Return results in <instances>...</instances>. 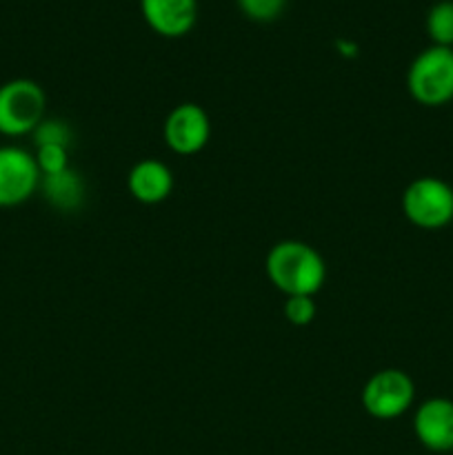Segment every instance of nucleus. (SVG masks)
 Listing matches in <instances>:
<instances>
[{
    "mask_svg": "<svg viewBox=\"0 0 453 455\" xmlns=\"http://www.w3.org/2000/svg\"><path fill=\"white\" fill-rule=\"evenodd\" d=\"M266 278L284 296H315L327 280L322 256L302 240H280L266 253Z\"/></svg>",
    "mask_w": 453,
    "mask_h": 455,
    "instance_id": "f257e3e1",
    "label": "nucleus"
},
{
    "mask_svg": "<svg viewBox=\"0 0 453 455\" xmlns=\"http://www.w3.org/2000/svg\"><path fill=\"white\" fill-rule=\"evenodd\" d=\"M407 89L422 107H442L453 100V47L422 49L407 71Z\"/></svg>",
    "mask_w": 453,
    "mask_h": 455,
    "instance_id": "f03ea898",
    "label": "nucleus"
},
{
    "mask_svg": "<svg viewBox=\"0 0 453 455\" xmlns=\"http://www.w3.org/2000/svg\"><path fill=\"white\" fill-rule=\"evenodd\" d=\"M402 213L417 229H444L453 222V187L435 176L416 178L402 194Z\"/></svg>",
    "mask_w": 453,
    "mask_h": 455,
    "instance_id": "7ed1b4c3",
    "label": "nucleus"
},
{
    "mask_svg": "<svg viewBox=\"0 0 453 455\" xmlns=\"http://www.w3.org/2000/svg\"><path fill=\"white\" fill-rule=\"evenodd\" d=\"M47 96L36 80L13 78L0 84V133L27 136L43 123Z\"/></svg>",
    "mask_w": 453,
    "mask_h": 455,
    "instance_id": "20e7f679",
    "label": "nucleus"
},
{
    "mask_svg": "<svg viewBox=\"0 0 453 455\" xmlns=\"http://www.w3.org/2000/svg\"><path fill=\"white\" fill-rule=\"evenodd\" d=\"M416 385L402 369H382L362 387V407L376 420H395L411 409Z\"/></svg>",
    "mask_w": 453,
    "mask_h": 455,
    "instance_id": "39448f33",
    "label": "nucleus"
},
{
    "mask_svg": "<svg viewBox=\"0 0 453 455\" xmlns=\"http://www.w3.org/2000/svg\"><path fill=\"white\" fill-rule=\"evenodd\" d=\"M40 169L34 154L22 147H0V207H18L40 189Z\"/></svg>",
    "mask_w": 453,
    "mask_h": 455,
    "instance_id": "423d86ee",
    "label": "nucleus"
},
{
    "mask_svg": "<svg viewBox=\"0 0 453 455\" xmlns=\"http://www.w3.org/2000/svg\"><path fill=\"white\" fill-rule=\"evenodd\" d=\"M164 145L178 156L200 154L211 138L209 114L195 102H182L169 111L163 127Z\"/></svg>",
    "mask_w": 453,
    "mask_h": 455,
    "instance_id": "0eeeda50",
    "label": "nucleus"
},
{
    "mask_svg": "<svg viewBox=\"0 0 453 455\" xmlns=\"http://www.w3.org/2000/svg\"><path fill=\"white\" fill-rule=\"evenodd\" d=\"M413 434L433 453L453 451V400L429 398L416 409Z\"/></svg>",
    "mask_w": 453,
    "mask_h": 455,
    "instance_id": "6e6552de",
    "label": "nucleus"
},
{
    "mask_svg": "<svg viewBox=\"0 0 453 455\" xmlns=\"http://www.w3.org/2000/svg\"><path fill=\"white\" fill-rule=\"evenodd\" d=\"M140 12L154 34L182 38L198 20V0H140Z\"/></svg>",
    "mask_w": 453,
    "mask_h": 455,
    "instance_id": "1a4fd4ad",
    "label": "nucleus"
},
{
    "mask_svg": "<svg viewBox=\"0 0 453 455\" xmlns=\"http://www.w3.org/2000/svg\"><path fill=\"white\" fill-rule=\"evenodd\" d=\"M129 194L142 204H158L167 200L173 191V173L164 163L145 158L136 163L127 178Z\"/></svg>",
    "mask_w": 453,
    "mask_h": 455,
    "instance_id": "9d476101",
    "label": "nucleus"
},
{
    "mask_svg": "<svg viewBox=\"0 0 453 455\" xmlns=\"http://www.w3.org/2000/svg\"><path fill=\"white\" fill-rule=\"evenodd\" d=\"M40 189H43L44 198L60 212H74L84 200V180L71 167L60 173L40 178Z\"/></svg>",
    "mask_w": 453,
    "mask_h": 455,
    "instance_id": "9b49d317",
    "label": "nucleus"
},
{
    "mask_svg": "<svg viewBox=\"0 0 453 455\" xmlns=\"http://www.w3.org/2000/svg\"><path fill=\"white\" fill-rule=\"evenodd\" d=\"M426 34L438 47H453V0H438L429 9Z\"/></svg>",
    "mask_w": 453,
    "mask_h": 455,
    "instance_id": "f8f14e48",
    "label": "nucleus"
},
{
    "mask_svg": "<svg viewBox=\"0 0 453 455\" xmlns=\"http://www.w3.org/2000/svg\"><path fill=\"white\" fill-rule=\"evenodd\" d=\"M36 164L40 169V176H52L69 169V147L62 145H43L36 147Z\"/></svg>",
    "mask_w": 453,
    "mask_h": 455,
    "instance_id": "ddd939ff",
    "label": "nucleus"
},
{
    "mask_svg": "<svg viewBox=\"0 0 453 455\" xmlns=\"http://www.w3.org/2000/svg\"><path fill=\"white\" fill-rule=\"evenodd\" d=\"M34 142L36 147L43 145H62L69 147L71 145V129L65 120L58 118H43V123L34 129Z\"/></svg>",
    "mask_w": 453,
    "mask_h": 455,
    "instance_id": "4468645a",
    "label": "nucleus"
},
{
    "mask_svg": "<svg viewBox=\"0 0 453 455\" xmlns=\"http://www.w3.org/2000/svg\"><path fill=\"white\" fill-rule=\"evenodd\" d=\"M238 9L253 22H271L284 12L287 0H235Z\"/></svg>",
    "mask_w": 453,
    "mask_h": 455,
    "instance_id": "2eb2a0df",
    "label": "nucleus"
},
{
    "mask_svg": "<svg viewBox=\"0 0 453 455\" xmlns=\"http://www.w3.org/2000/svg\"><path fill=\"white\" fill-rule=\"evenodd\" d=\"M318 307H315L314 296H289L284 302V318L293 327H306L315 320Z\"/></svg>",
    "mask_w": 453,
    "mask_h": 455,
    "instance_id": "dca6fc26",
    "label": "nucleus"
}]
</instances>
